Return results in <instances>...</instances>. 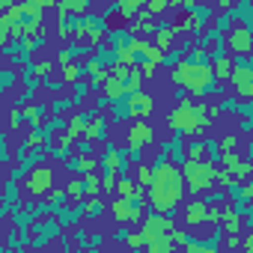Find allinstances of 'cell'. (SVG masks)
I'll return each mask as SVG.
<instances>
[{"mask_svg":"<svg viewBox=\"0 0 253 253\" xmlns=\"http://www.w3.org/2000/svg\"><path fill=\"white\" fill-rule=\"evenodd\" d=\"M185 173L179 164L167 161V155L155 164V173H152V185H149V206L152 211H176V206L182 203L185 197Z\"/></svg>","mask_w":253,"mask_h":253,"instance_id":"obj_1","label":"cell"},{"mask_svg":"<svg viewBox=\"0 0 253 253\" xmlns=\"http://www.w3.org/2000/svg\"><path fill=\"white\" fill-rule=\"evenodd\" d=\"M173 84L185 86L191 98H206L211 92H220V81L214 78L211 63L209 60H194L191 54H185L173 66Z\"/></svg>","mask_w":253,"mask_h":253,"instance_id":"obj_2","label":"cell"},{"mask_svg":"<svg viewBox=\"0 0 253 253\" xmlns=\"http://www.w3.org/2000/svg\"><path fill=\"white\" fill-rule=\"evenodd\" d=\"M214 119V107L203 104L200 98H182L176 104V110L170 113L167 125L176 131V134H188V137H203L206 128Z\"/></svg>","mask_w":253,"mask_h":253,"instance_id":"obj_3","label":"cell"},{"mask_svg":"<svg viewBox=\"0 0 253 253\" xmlns=\"http://www.w3.org/2000/svg\"><path fill=\"white\" fill-rule=\"evenodd\" d=\"M182 173H185V182H188L191 194H206V191H211V188H214V179H217V167H214V161H209V158H185Z\"/></svg>","mask_w":253,"mask_h":253,"instance_id":"obj_4","label":"cell"},{"mask_svg":"<svg viewBox=\"0 0 253 253\" xmlns=\"http://www.w3.org/2000/svg\"><path fill=\"white\" fill-rule=\"evenodd\" d=\"M176 229V217H173V211H155V214H149V217H143V238H146V244L149 241H155V238H161V235H170Z\"/></svg>","mask_w":253,"mask_h":253,"instance_id":"obj_5","label":"cell"},{"mask_svg":"<svg viewBox=\"0 0 253 253\" xmlns=\"http://www.w3.org/2000/svg\"><path fill=\"white\" fill-rule=\"evenodd\" d=\"M24 188H27L30 197H45V194H51V188H54V170H51L48 164H36V167L27 173Z\"/></svg>","mask_w":253,"mask_h":253,"instance_id":"obj_6","label":"cell"},{"mask_svg":"<svg viewBox=\"0 0 253 253\" xmlns=\"http://www.w3.org/2000/svg\"><path fill=\"white\" fill-rule=\"evenodd\" d=\"M226 48H229L235 57H241V60L253 57V30H247L244 21H235L232 33H229V39H226Z\"/></svg>","mask_w":253,"mask_h":253,"instance_id":"obj_7","label":"cell"},{"mask_svg":"<svg viewBox=\"0 0 253 253\" xmlns=\"http://www.w3.org/2000/svg\"><path fill=\"white\" fill-rule=\"evenodd\" d=\"M229 84H232L238 98H253V63H244L241 57H235V69H232Z\"/></svg>","mask_w":253,"mask_h":253,"instance_id":"obj_8","label":"cell"},{"mask_svg":"<svg viewBox=\"0 0 253 253\" xmlns=\"http://www.w3.org/2000/svg\"><path fill=\"white\" fill-rule=\"evenodd\" d=\"M110 214L119 220V223H137L140 214H143V200H134V197H116L110 203Z\"/></svg>","mask_w":253,"mask_h":253,"instance_id":"obj_9","label":"cell"},{"mask_svg":"<svg viewBox=\"0 0 253 253\" xmlns=\"http://www.w3.org/2000/svg\"><path fill=\"white\" fill-rule=\"evenodd\" d=\"M152 143H155V131H152L149 119H134V125L128 128V149L131 152H143Z\"/></svg>","mask_w":253,"mask_h":253,"instance_id":"obj_10","label":"cell"},{"mask_svg":"<svg viewBox=\"0 0 253 253\" xmlns=\"http://www.w3.org/2000/svg\"><path fill=\"white\" fill-rule=\"evenodd\" d=\"M155 113V98L143 89L137 92H128V116L131 119H149Z\"/></svg>","mask_w":253,"mask_h":253,"instance_id":"obj_11","label":"cell"},{"mask_svg":"<svg viewBox=\"0 0 253 253\" xmlns=\"http://www.w3.org/2000/svg\"><path fill=\"white\" fill-rule=\"evenodd\" d=\"M220 161H223V167H226L238 182H247V179L253 176V161H250V158H241L238 152H226V155H220Z\"/></svg>","mask_w":253,"mask_h":253,"instance_id":"obj_12","label":"cell"},{"mask_svg":"<svg viewBox=\"0 0 253 253\" xmlns=\"http://www.w3.org/2000/svg\"><path fill=\"white\" fill-rule=\"evenodd\" d=\"M209 211H211V203L194 200L191 206H185V223L188 226H203V223H209Z\"/></svg>","mask_w":253,"mask_h":253,"instance_id":"obj_13","label":"cell"},{"mask_svg":"<svg viewBox=\"0 0 253 253\" xmlns=\"http://www.w3.org/2000/svg\"><path fill=\"white\" fill-rule=\"evenodd\" d=\"M101 170H104V173H122V152H119L116 143H107V146H104Z\"/></svg>","mask_w":253,"mask_h":253,"instance_id":"obj_14","label":"cell"},{"mask_svg":"<svg viewBox=\"0 0 253 253\" xmlns=\"http://www.w3.org/2000/svg\"><path fill=\"white\" fill-rule=\"evenodd\" d=\"M176 33H179V30H176L173 24H158V30H155L152 36H155V45H158V48H161V51L167 54V51H173V42H176Z\"/></svg>","mask_w":253,"mask_h":253,"instance_id":"obj_15","label":"cell"},{"mask_svg":"<svg viewBox=\"0 0 253 253\" xmlns=\"http://www.w3.org/2000/svg\"><path fill=\"white\" fill-rule=\"evenodd\" d=\"M241 223H244L241 211H238L235 206H226V209H223V217H220V229L229 235V232H238V229H241Z\"/></svg>","mask_w":253,"mask_h":253,"instance_id":"obj_16","label":"cell"},{"mask_svg":"<svg viewBox=\"0 0 253 253\" xmlns=\"http://www.w3.org/2000/svg\"><path fill=\"white\" fill-rule=\"evenodd\" d=\"M104 134H107V119H104L101 113L89 116V122H86V134H84V137H89V140H104Z\"/></svg>","mask_w":253,"mask_h":253,"instance_id":"obj_17","label":"cell"},{"mask_svg":"<svg viewBox=\"0 0 253 253\" xmlns=\"http://www.w3.org/2000/svg\"><path fill=\"white\" fill-rule=\"evenodd\" d=\"M86 122H89L86 113H75V116L69 119V125H66V134H69L72 140H81V137L86 134Z\"/></svg>","mask_w":253,"mask_h":253,"instance_id":"obj_18","label":"cell"},{"mask_svg":"<svg viewBox=\"0 0 253 253\" xmlns=\"http://www.w3.org/2000/svg\"><path fill=\"white\" fill-rule=\"evenodd\" d=\"M211 69H214V78H217V81L223 84V81H229V78H232L235 60H229L226 54H217V57H214V66H211Z\"/></svg>","mask_w":253,"mask_h":253,"instance_id":"obj_19","label":"cell"},{"mask_svg":"<svg viewBox=\"0 0 253 253\" xmlns=\"http://www.w3.org/2000/svg\"><path fill=\"white\" fill-rule=\"evenodd\" d=\"M113 3L119 6V12H122L125 18H134V15L143 12V6L149 3V0H113Z\"/></svg>","mask_w":253,"mask_h":253,"instance_id":"obj_20","label":"cell"},{"mask_svg":"<svg viewBox=\"0 0 253 253\" xmlns=\"http://www.w3.org/2000/svg\"><path fill=\"white\" fill-rule=\"evenodd\" d=\"M146 247H149L152 253H170V250L176 247V241H173V232H170V235H161V238H155V241H149Z\"/></svg>","mask_w":253,"mask_h":253,"instance_id":"obj_21","label":"cell"},{"mask_svg":"<svg viewBox=\"0 0 253 253\" xmlns=\"http://www.w3.org/2000/svg\"><path fill=\"white\" fill-rule=\"evenodd\" d=\"M84 185H86V194L89 197H98V191H104L101 188V176H95V170L92 173H84Z\"/></svg>","mask_w":253,"mask_h":253,"instance_id":"obj_22","label":"cell"},{"mask_svg":"<svg viewBox=\"0 0 253 253\" xmlns=\"http://www.w3.org/2000/svg\"><path fill=\"white\" fill-rule=\"evenodd\" d=\"M235 149H238V134H223V137L217 140V152H220V155L235 152Z\"/></svg>","mask_w":253,"mask_h":253,"instance_id":"obj_23","label":"cell"},{"mask_svg":"<svg viewBox=\"0 0 253 253\" xmlns=\"http://www.w3.org/2000/svg\"><path fill=\"white\" fill-rule=\"evenodd\" d=\"M78 78H81V66H78L75 60H72V63H66V66H63V81L75 86V84H78Z\"/></svg>","mask_w":253,"mask_h":253,"instance_id":"obj_24","label":"cell"},{"mask_svg":"<svg viewBox=\"0 0 253 253\" xmlns=\"http://www.w3.org/2000/svg\"><path fill=\"white\" fill-rule=\"evenodd\" d=\"M42 116H45V107H42V104H30V107L24 110V119H27L30 125H42Z\"/></svg>","mask_w":253,"mask_h":253,"instance_id":"obj_25","label":"cell"},{"mask_svg":"<svg viewBox=\"0 0 253 253\" xmlns=\"http://www.w3.org/2000/svg\"><path fill=\"white\" fill-rule=\"evenodd\" d=\"M152 173H155V167L137 164V185H140V188H149V185H152Z\"/></svg>","mask_w":253,"mask_h":253,"instance_id":"obj_26","label":"cell"},{"mask_svg":"<svg viewBox=\"0 0 253 253\" xmlns=\"http://www.w3.org/2000/svg\"><path fill=\"white\" fill-rule=\"evenodd\" d=\"M125 244H128L131 250H137V247H143V244H146V238H143V232H140V229H134V232L125 235Z\"/></svg>","mask_w":253,"mask_h":253,"instance_id":"obj_27","label":"cell"},{"mask_svg":"<svg viewBox=\"0 0 253 253\" xmlns=\"http://www.w3.org/2000/svg\"><path fill=\"white\" fill-rule=\"evenodd\" d=\"M66 191H69V197H72V200H81V197L86 194V185H84V182H69V185H66Z\"/></svg>","mask_w":253,"mask_h":253,"instance_id":"obj_28","label":"cell"},{"mask_svg":"<svg viewBox=\"0 0 253 253\" xmlns=\"http://www.w3.org/2000/svg\"><path fill=\"white\" fill-rule=\"evenodd\" d=\"M170 3H167V0H149V3H146V9L152 12V15H161L164 9H167Z\"/></svg>","mask_w":253,"mask_h":253,"instance_id":"obj_29","label":"cell"},{"mask_svg":"<svg viewBox=\"0 0 253 253\" xmlns=\"http://www.w3.org/2000/svg\"><path fill=\"white\" fill-rule=\"evenodd\" d=\"M48 72H51V63H36V66L27 72V75H33V78H45Z\"/></svg>","mask_w":253,"mask_h":253,"instance_id":"obj_30","label":"cell"},{"mask_svg":"<svg viewBox=\"0 0 253 253\" xmlns=\"http://www.w3.org/2000/svg\"><path fill=\"white\" fill-rule=\"evenodd\" d=\"M21 122H27V119H24V113L15 107V110L9 113V128H21Z\"/></svg>","mask_w":253,"mask_h":253,"instance_id":"obj_31","label":"cell"},{"mask_svg":"<svg viewBox=\"0 0 253 253\" xmlns=\"http://www.w3.org/2000/svg\"><path fill=\"white\" fill-rule=\"evenodd\" d=\"M241 197H244L247 203H253V176H250L247 182H241Z\"/></svg>","mask_w":253,"mask_h":253,"instance_id":"obj_32","label":"cell"},{"mask_svg":"<svg viewBox=\"0 0 253 253\" xmlns=\"http://www.w3.org/2000/svg\"><path fill=\"white\" fill-rule=\"evenodd\" d=\"M86 214H89V217H98V214H101V203H98V200H89V203H86Z\"/></svg>","mask_w":253,"mask_h":253,"instance_id":"obj_33","label":"cell"},{"mask_svg":"<svg viewBox=\"0 0 253 253\" xmlns=\"http://www.w3.org/2000/svg\"><path fill=\"white\" fill-rule=\"evenodd\" d=\"M173 241L176 244H188V232L185 229H173Z\"/></svg>","mask_w":253,"mask_h":253,"instance_id":"obj_34","label":"cell"},{"mask_svg":"<svg viewBox=\"0 0 253 253\" xmlns=\"http://www.w3.org/2000/svg\"><path fill=\"white\" fill-rule=\"evenodd\" d=\"M241 247H244V250H250V253H253V226H250V232H247V238H244V241H241Z\"/></svg>","mask_w":253,"mask_h":253,"instance_id":"obj_35","label":"cell"},{"mask_svg":"<svg viewBox=\"0 0 253 253\" xmlns=\"http://www.w3.org/2000/svg\"><path fill=\"white\" fill-rule=\"evenodd\" d=\"M33 3H39L42 9H51V6H57V0H33Z\"/></svg>","mask_w":253,"mask_h":253,"instance_id":"obj_36","label":"cell"},{"mask_svg":"<svg viewBox=\"0 0 253 253\" xmlns=\"http://www.w3.org/2000/svg\"><path fill=\"white\" fill-rule=\"evenodd\" d=\"M12 3H21V0H0V6H3V9H9Z\"/></svg>","mask_w":253,"mask_h":253,"instance_id":"obj_37","label":"cell"},{"mask_svg":"<svg viewBox=\"0 0 253 253\" xmlns=\"http://www.w3.org/2000/svg\"><path fill=\"white\" fill-rule=\"evenodd\" d=\"M247 158L253 161V131H250V146H247Z\"/></svg>","mask_w":253,"mask_h":253,"instance_id":"obj_38","label":"cell"},{"mask_svg":"<svg viewBox=\"0 0 253 253\" xmlns=\"http://www.w3.org/2000/svg\"><path fill=\"white\" fill-rule=\"evenodd\" d=\"M92 3H110V0H92Z\"/></svg>","mask_w":253,"mask_h":253,"instance_id":"obj_39","label":"cell"},{"mask_svg":"<svg viewBox=\"0 0 253 253\" xmlns=\"http://www.w3.org/2000/svg\"><path fill=\"white\" fill-rule=\"evenodd\" d=\"M191 3H197V0H185V6H191Z\"/></svg>","mask_w":253,"mask_h":253,"instance_id":"obj_40","label":"cell"}]
</instances>
